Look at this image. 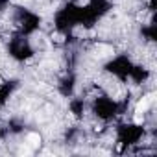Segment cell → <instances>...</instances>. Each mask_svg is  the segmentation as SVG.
Here are the masks:
<instances>
[{
	"label": "cell",
	"mask_w": 157,
	"mask_h": 157,
	"mask_svg": "<svg viewBox=\"0 0 157 157\" xmlns=\"http://www.w3.org/2000/svg\"><path fill=\"white\" fill-rule=\"evenodd\" d=\"M28 142H30L32 146H39V142H41V137H39L37 133H30V135H28Z\"/></svg>",
	"instance_id": "cell-1"
}]
</instances>
